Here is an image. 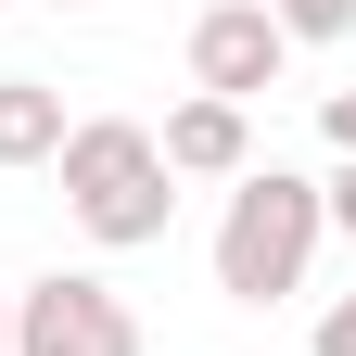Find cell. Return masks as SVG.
<instances>
[{
	"label": "cell",
	"mask_w": 356,
	"mask_h": 356,
	"mask_svg": "<svg viewBox=\"0 0 356 356\" xmlns=\"http://www.w3.org/2000/svg\"><path fill=\"white\" fill-rule=\"evenodd\" d=\"M318 216H331V229H356V153H343V178H318Z\"/></svg>",
	"instance_id": "cell-8"
},
{
	"label": "cell",
	"mask_w": 356,
	"mask_h": 356,
	"mask_svg": "<svg viewBox=\"0 0 356 356\" xmlns=\"http://www.w3.org/2000/svg\"><path fill=\"white\" fill-rule=\"evenodd\" d=\"M318 356H356V293H331V318H318Z\"/></svg>",
	"instance_id": "cell-9"
},
{
	"label": "cell",
	"mask_w": 356,
	"mask_h": 356,
	"mask_svg": "<svg viewBox=\"0 0 356 356\" xmlns=\"http://www.w3.org/2000/svg\"><path fill=\"white\" fill-rule=\"evenodd\" d=\"M318 178H293V165H242L229 178V216H216V293H242V305H280L305 293V254H318Z\"/></svg>",
	"instance_id": "cell-2"
},
{
	"label": "cell",
	"mask_w": 356,
	"mask_h": 356,
	"mask_svg": "<svg viewBox=\"0 0 356 356\" xmlns=\"http://www.w3.org/2000/svg\"><path fill=\"white\" fill-rule=\"evenodd\" d=\"M318 127H331V153H356V89H331V102H318Z\"/></svg>",
	"instance_id": "cell-10"
},
{
	"label": "cell",
	"mask_w": 356,
	"mask_h": 356,
	"mask_svg": "<svg viewBox=\"0 0 356 356\" xmlns=\"http://www.w3.org/2000/svg\"><path fill=\"white\" fill-rule=\"evenodd\" d=\"M64 153V89L51 76H0V165H51Z\"/></svg>",
	"instance_id": "cell-6"
},
{
	"label": "cell",
	"mask_w": 356,
	"mask_h": 356,
	"mask_svg": "<svg viewBox=\"0 0 356 356\" xmlns=\"http://www.w3.org/2000/svg\"><path fill=\"white\" fill-rule=\"evenodd\" d=\"M51 165H64V204H76V229L102 242V254L165 242L178 191H165V153H153V127H140V115H76Z\"/></svg>",
	"instance_id": "cell-1"
},
{
	"label": "cell",
	"mask_w": 356,
	"mask_h": 356,
	"mask_svg": "<svg viewBox=\"0 0 356 356\" xmlns=\"http://www.w3.org/2000/svg\"><path fill=\"white\" fill-rule=\"evenodd\" d=\"M0 356H13V293H0Z\"/></svg>",
	"instance_id": "cell-11"
},
{
	"label": "cell",
	"mask_w": 356,
	"mask_h": 356,
	"mask_svg": "<svg viewBox=\"0 0 356 356\" xmlns=\"http://www.w3.org/2000/svg\"><path fill=\"white\" fill-rule=\"evenodd\" d=\"M153 153H165V178H242L254 165V127H242V102H178L165 127H153Z\"/></svg>",
	"instance_id": "cell-5"
},
{
	"label": "cell",
	"mask_w": 356,
	"mask_h": 356,
	"mask_svg": "<svg viewBox=\"0 0 356 356\" xmlns=\"http://www.w3.org/2000/svg\"><path fill=\"white\" fill-rule=\"evenodd\" d=\"M293 38L267 26V0H216V13L191 26V89L204 102H254V89H280Z\"/></svg>",
	"instance_id": "cell-4"
},
{
	"label": "cell",
	"mask_w": 356,
	"mask_h": 356,
	"mask_svg": "<svg viewBox=\"0 0 356 356\" xmlns=\"http://www.w3.org/2000/svg\"><path fill=\"white\" fill-rule=\"evenodd\" d=\"M64 13H89V0H64Z\"/></svg>",
	"instance_id": "cell-12"
},
{
	"label": "cell",
	"mask_w": 356,
	"mask_h": 356,
	"mask_svg": "<svg viewBox=\"0 0 356 356\" xmlns=\"http://www.w3.org/2000/svg\"><path fill=\"white\" fill-rule=\"evenodd\" d=\"M267 26H280V38H343L356 0H267Z\"/></svg>",
	"instance_id": "cell-7"
},
{
	"label": "cell",
	"mask_w": 356,
	"mask_h": 356,
	"mask_svg": "<svg viewBox=\"0 0 356 356\" xmlns=\"http://www.w3.org/2000/svg\"><path fill=\"white\" fill-rule=\"evenodd\" d=\"M13 356H140V318H127L115 280L89 267H51V280L13 293Z\"/></svg>",
	"instance_id": "cell-3"
}]
</instances>
